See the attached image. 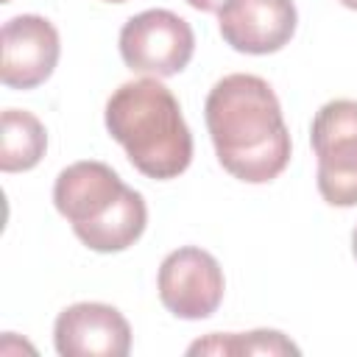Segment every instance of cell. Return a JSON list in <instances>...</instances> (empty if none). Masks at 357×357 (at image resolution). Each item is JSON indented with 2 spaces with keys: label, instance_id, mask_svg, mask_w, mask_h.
<instances>
[{
  "label": "cell",
  "instance_id": "obj_1",
  "mask_svg": "<svg viewBox=\"0 0 357 357\" xmlns=\"http://www.w3.org/2000/svg\"><path fill=\"white\" fill-rule=\"evenodd\" d=\"M206 128L226 173L245 184L273 181L290 162V131L271 84L259 75L220 78L204 103Z\"/></svg>",
  "mask_w": 357,
  "mask_h": 357
},
{
  "label": "cell",
  "instance_id": "obj_2",
  "mask_svg": "<svg viewBox=\"0 0 357 357\" xmlns=\"http://www.w3.org/2000/svg\"><path fill=\"white\" fill-rule=\"evenodd\" d=\"M106 128L131 165L156 181L181 176L192 162V134L176 95L159 78L117 86L106 103Z\"/></svg>",
  "mask_w": 357,
  "mask_h": 357
},
{
  "label": "cell",
  "instance_id": "obj_3",
  "mask_svg": "<svg viewBox=\"0 0 357 357\" xmlns=\"http://www.w3.org/2000/svg\"><path fill=\"white\" fill-rule=\"evenodd\" d=\"M318 192L332 206H357V100L324 103L310 126Z\"/></svg>",
  "mask_w": 357,
  "mask_h": 357
},
{
  "label": "cell",
  "instance_id": "obj_4",
  "mask_svg": "<svg viewBox=\"0 0 357 357\" xmlns=\"http://www.w3.org/2000/svg\"><path fill=\"white\" fill-rule=\"evenodd\" d=\"M195 50L190 22L167 8H148L134 14L120 28V56L128 70L153 78L178 75Z\"/></svg>",
  "mask_w": 357,
  "mask_h": 357
},
{
  "label": "cell",
  "instance_id": "obj_5",
  "mask_svg": "<svg viewBox=\"0 0 357 357\" xmlns=\"http://www.w3.org/2000/svg\"><path fill=\"white\" fill-rule=\"evenodd\" d=\"M159 298L167 312L184 321L209 318L223 301V271L218 259L195 245L170 251L159 265Z\"/></svg>",
  "mask_w": 357,
  "mask_h": 357
},
{
  "label": "cell",
  "instance_id": "obj_6",
  "mask_svg": "<svg viewBox=\"0 0 357 357\" xmlns=\"http://www.w3.org/2000/svg\"><path fill=\"white\" fill-rule=\"evenodd\" d=\"M218 25L231 50L265 56L282 50L293 39L298 11L293 0H223Z\"/></svg>",
  "mask_w": 357,
  "mask_h": 357
},
{
  "label": "cell",
  "instance_id": "obj_7",
  "mask_svg": "<svg viewBox=\"0 0 357 357\" xmlns=\"http://www.w3.org/2000/svg\"><path fill=\"white\" fill-rule=\"evenodd\" d=\"M53 343L61 357H126L131 351V326L112 304L78 301L59 312Z\"/></svg>",
  "mask_w": 357,
  "mask_h": 357
},
{
  "label": "cell",
  "instance_id": "obj_8",
  "mask_svg": "<svg viewBox=\"0 0 357 357\" xmlns=\"http://www.w3.org/2000/svg\"><path fill=\"white\" fill-rule=\"evenodd\" d=\"M0 81L8 89H33L45 84L59 64V31L39 14H20L3 25Z\"/></svg>",
  "mask_w": 357,
  "mask_h": 357
},
{
  "label": "cell",
  "instance_id": "obj_9",
  "mask_svg": "<svg viewBox=\"0 0 357 357\" xmlns=\"http://www.w3.org/2000/svg\"><path fill=\"white\" fill-rule=\"evenodd\" d=\"M126 192L123 178L103 162L84 159L64 167L53 184V204L73 226L103 218Z\"/></svg>",
  "mask_w": 357,
  "mask_h": 357
},
{
  "label": "cell",
  "instance_id": "obj_10",
  "mask_svg": "<svg viewBox=\"0 0 357 357\" xmlns=\"http://www.w3.org/2000/svg\"><path fill=\"white\" fill-rule=\"evenodd\" d=\"M145 223H148L145 198L137 190L126 187V192L117 198V204L103 218L73 226V231L86 248L100 251V254H114V251H126L128 245H134L142 237Z\"/></svg>",
  "mask_w": 357,
  "mask_h": 357
},
{
  "label": "cell",
  "instance_id": "obj_11",
  "mask_svg": "<svg viewBox=\"0 0 357 357\" xmlns=\"http://www.w3.org/2000/svg\"><path fill=\"white\" fill-rule=\"evenodd\" d=\"M47 151V131L39 117L25 109L3 112V148H0V170L22 173L42 162Z\"/></svg>",
  "mask_w": 357,
  "mask_h": 357
},
{
  "label": "cell",
  "instance_id": "obj_12",
  "mask_svg": "<svg viewBox=\"0 0 357 357\" xmlns=\"http://www.w3.org/2000/svg\"><path fill=\"white\" fill-rule=\"evenodd\" d=\"M187 354H223V357H243V354H298V346L276 329H254V332H229V335H209L204 340L190 343Z\"/></svg>",
  "mask_w": 357,
  "mask_h": 357
},
{
  "label": "cell",
  "instance_id": "obj_13",
  "mask_svg": "<svg viewBox=\"0 0 357 357\" xmlns=\"http://www.w3.org/2000/svg\"><path fill=\"white\" fill-rule=\"evenodd\" d=\"M184 3L198 8V11H218L223 6V0H184Z\"/></svg>",
  "mask_w": 357,
  "mask_h": 357
},
{
  "label": "cell",
  "instance_id": "obj_14",
  "mask_svg": "<svg viewBox=\"0 0 357 357\" xmlns=\"http://www.w3.org/2000/svg\"><path fill=\"white\" fill-rule=\"evenodd\" d=\"M351 254H354V259H357V226H354V231H351Z\"/></svg>",
  "mask_w": 357,
  "mask_h": 357
},
{
  "label": "cell",
  "instance_id": "obj_15",
  "mask_svg": "<svg viewBox=\"0 0 357 357\" xmlns=\"http://www.w3.org/2000/svg\"><path fill=\"white\" fill-rule=\"evenodd\" d=\"M340 6H346V8H354L357 11V0H337Z\"/></svg>",
  "mask_w": 357,
  "mask_h": 357
},
{
  "label": "cell",
  "instance_id": "obj_16",
  "mask_svg": "<svg viewBox=\"0 0 357 357\" xmlns=\"http://www.w3.org/2000/svg\"><path fill=\"white\" fill-rule=\"evenodd\" d=\"M106 3H126V0H106Z\"/></svg>",
  "mask_w": 357,
  "mask_h": 357
}]
</instances>
